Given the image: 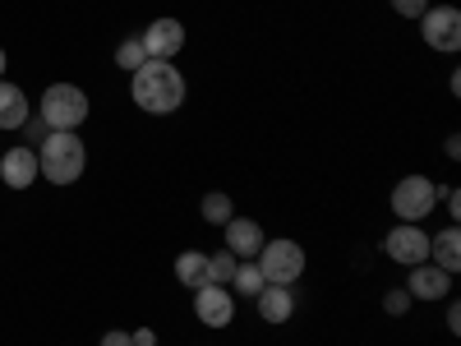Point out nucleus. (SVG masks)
<instances>
[{
	"label": "nucleus",
	"instance_id": "bb28decb",
	"mask_svg": "<svg viewBox=\"0 0 461 346\" xmlns=\"http://www.w3.org/2000/svg\"><path fill=\"white\" fill-rule=\"evenodd\" d=\"M447 328L461 332V305H447Z\"/></svg>",
	"mask_w": 461,
	"mask_h": 346
},
{
	"label": "nucleus",
	"instance_id": "39448f33",
	"mask_svg": "<svg viewBox=\"0 0 461 346\" xmlns=\"http://www.w3.org/2000/svg\"><path fill=\"white\" fill-rule=\"evenodd\" d=\"M438 199H443V189H438L429 176H402L397 189H393V213H397L402 222H425Z\"/></svg>",
	"mask_w": 461,
	"mask_h": 346
},
{
	"label": "nucleus",
	"instance_id": "aec40b11",
	"mask_svg": "<svg viewBox=\"0 0 461 346\" xmlns=\"http://www.w3.org/2000/svg\"><path fill=\"white\" fill-rule=\"evenodd\" d=\"M143 60H148V51H143V42H139V37H125V42L115 47V65H121V69H130V74H134Z\"/></svg>",
	"mask_w": 461,
	"mask_h": 346
},
{
	"label": "nucleus",
	"instance_id": "f257e3e1",
	"mask_svg": "<svg viewBox=\"0 0 461 346\" xmlns=\"http://www.w3.org/2000/svg\"><path fill=\"white\" fill-rule=\"evenodd\" d=\"M185 74L171 65V60H143L134 74H130V97L139 102V111L148 115H171L185 106Z\"/></svg>",
	"mask_w": 461,
	"mask_h": 346
},
{
	"label": "nucleus",
	"instance_id": "a878e982",
	"mask_svg": "<svg viewBox=\"0 0 461 346\" xmlns=\"http://www.w3.org/2000/svg\"><path fill=\"white\" fill-rule=\"evenodd\" d=\"M443 199H447V217L456 222V217H461V195H456V189H447V195H443Z\"/></svg>",
	"mask_w": 461,
	"mask_h": 346
},
{
	"label": "nucleus",
	"instance_id": "b1692460",
	"mask_svg": "<svg viewBox=\"0 0 461 346\" xmlns=\"http://www.w3.org/2000/svg\"><path fill=\"white\" fill-rule=\"evenodd\" d=\"M47 134H51V130H47V121H42V115H37V121H28V139H32V143H42Z\"/></svg>",
	"mask_w": 461,
	"mask_h": 346
},
{
	"label": "nucleus",
	"instance_id": "2eb2a0df",
	"mask_svg": "<svg viewBox=\"0 0 461 346\" xmlns=\"http://www.w3.org/2000/svg\"><path fill=\"white\" fill-rule=\"evenodd\" d=\"M19 125H28V93L0 79V130H19Z\"/></svg>",
	"mask_w": 461,
	"mask_h": 346
},
{
	"label": "nucleus",
	"instance_id": "1a4fd4ad",
	"mask_svg": "<svg viewBox=\"0 0 461 346\" xmlns=\"http://www.w3.org/2000/svg\"><path fill=\"white\" fill-rule=\"evenodd\" d=\"M194 314L203 328H230V319H236V296H230L226 287H199L194 291Z\"/></svg>",
	"mask_w": 461,
	"mask_h": 346
},
{
	"label": "nucleus",
	"instance_id": "5701e85b",
	"mask_svg": "<svg viewBox=\"0 0 461 346\" xmlns=\"http://www.w3.org/2000/svg\"><path fill=\"white\" fill-rule=\"evenodd\" d=\"M97 346H134V341H130V332L115 328V332H102V341H97Z\"/></svg>",
	"mask_w": 461,
	"mask_h": 346
},
{
	"label": "nucleus",
	"instance_id": "f8f14e48",
	"mask_svg": "<svg viewBox=\"0 0 461 346\" xmlns=\"http://www.w3.org/2000/svg\"><path fill=\"white\" fill-rule=\"evenodd\" d=\"M37 176H42V171H37V148H10L5 152V158H0V180H5L10 189H28Z\"/></svg>",
	"mask_w": 461,
	"mask_h": 346
},
{
	"label": "nucleus",
	"instance_id": "ddd939ff",
	"mask_svg": "<svg viewBox=\"0 0 461 346\" xmlns=\"http://www.w3.org/2000/svg\"><path fill=\"white\" fill-rule=\"evenodd\" d=\"M254 305H258V319H263V323H291V314H295L291 287H263V291L254 296Z\"/></svg>",
	"mask_w": 461,
	"mask_h": 346
},
{
	"label": "nucleus",
	"instance_id": "6e6552de",
	"mask_svg": "<svg viewBox=\"0 0 461 346\" xmlns=\"http://www.w3.org/2000/svg\"><path fill=\"white\" fill-rule=\"evenodd\" d=\"M139 42H143L148 60H176L180 47H185V23L180 19H152Z\"/></svg>",
	"mask_w": 461,
	"mask_h": 346
},
{
	"label": "nucleus",
	"instance_id": "4468645a",
	"mask_svg": "<svg viewBox=\"0 0 461 346\" xmlns=\"http://www.w3.org/2000/svg\"><path fill=\"white\" fill-rule=\"evenodd\" d=\"M429 263H438L443 273L456 278V268H461V231H456V222L443 226L438 236H429Z\"/></svg>",
	"mask_w": 461,
	"mask_h": 346
},
{
	"label": "nucleus",
	"instance_id": "f03ea898",
	"mask_svg": "<svg viewBox=\"0 0 461 346\" xmlns=\"http://www.w3.org/2000/svg\"><path fill=\"white\" fill-rule=\"evenodd\" d=\"M88 167V148L74 130H51L42 143H37V171H42L51 185H74Z\"/></svg>",
	"mask_w": 461,
	"mask_h": 346
},
{
	"label": "nucleus",
	"instance_id": "6ab92c4d",
	"mask_svg": "<svg viewBox=\"0 0 461 346\" xmlns=\"http://www.w3.org/2000/svg\"><path fill=\"white\" fill-rule=\"evenodd\" d=\"M236 254H230V250H217L212 259H208V282L212 287H230V278H236Z\"/></svg>",
	"mask_w": 461,
	"mask_h": 346
},
{
	"label": "nucleus",
	"instance_id": "0eeeda50",
	"mask_svg": "<svg viewBox=\"0 0 461 346\" xmlns=\"http://www.w3.org/2000/svg\"><path fill=\"white\" fill-rule=\"evenodd\" d=\"M383 254H388L393 263H402V268L425 263L429 259V231L420 222H402V226H393L388 236H383Z\"/></svg>",
	"mask_w": 461,
	"mask_h": 346
},
{
	"label": "nucleus",
	"instance_id": "393cba45",
	"mask_svg": "<svg viewBox=\"0 0 461 346\" xmlns=\"http://www.w3.org/2000/svg\"><path fill=\"white\" fill-rule=\"evenodd\" d=\"M130 341H134V346H158V332H152V328H139V332H130Z\"/></svg>",
	"mask_w": 461,
	"mask_h": 346
},
{
	"label": "nucleus",
	"instance_id": "a211bd4d",
	"mask_svg": "<svg viewBox=\"0 0 461 346\" xmlns=\"http://www.w3.org/2000/svg\"><path fill=\"white\" fill-rule=\"evenodd\" d=\"M230 287H236L240 296H258L267 282H263V273H258V263H254V259H240V263H236V278H230Z\"/></svg>",
	"mask_w": 461,
	"mask_h": 346
},
{
	"label": "nucleus",
	"instance_id": "9b49d317",
	"mask_svg": "<svg viewBox=\"0 0 461 346\" xmlns=\"http://www.w3.org/2000/svg\"><path fill=\"white\" fill-rule=\"evenodd\" d=\"M221 231H226V250L236 254V259H258V250H263V241H267L263 226H258L254 217H230Z\"/></svg>",
	"mask_w": 461,
	"mask_h": 346
},
{
	"label": "nucleus",
	"instance_id": "423d86ee",
	"mask_svg": "<svg viewBox=\"0 0 461 346\" xmlns=\"http://www.w3.org/2000/svg\"><path fill=\"white\" fill-rule=\"evenodd\" d=\"M420 37L434 51H461V10L456 5H429L420 14Z\"/></svg>",
	"mask_w": 461,
	"mask_h": 346
},
{
	"label": "nucleus",
	"instance_id": "f3484780",
	"mask_svg": "<svg viewBox=\"0 0 461 346\" xmlns=\"http://www.w3.org/2000/svg\"><path fill=\"white\" fill-rule=\"evenodd\" d=\"M203 222L208 226H226L230 217H236V204H230V195H221V189H212V195H203Z\"/></svg>",
	"mask_w": 461,
	"mask_h": 346
},
{
	"label": "nucleus",
	"instance_id": "cd10ccee",
	"mask_svg": "<svg viewBox=\"0 0 461 346\" xmlns=\"http://www.w3.org/2000/svg\"><path fill=\"white\" fill-rule=\"evenodd\" d=\"M0 79H5V47H0Z\"/></svg>",
	"mask_w": 461,
	"mask_h": 346
},
{
	"label": "nucleus",
	"instance_id": "412c9836",
	"mask_svg": "<svg viewBox=\"0 0 461 346\" xmlns=\"http://www.w3.org/2000/svg\"><path fill=\"white\" fill-rule=\"evenodd\" d=\"M383 310L402 319V314L411 310V296H406V287H397V291H388V296H383Z\"/></svg>",
	"mask_w": 461,
	"mask_h": 346
},
{
	"label": "nucleus",
	"instance_id": "4be33fe9",
	"mask_svg": "<svg viewBox=\"0 0 461 346\" xmlns=\"http://www.w3.org/2000/svg\"><path fill=\"white\" fill-rule=\"evenodd\" d=\"M393 10H397L402 19H420V14L429 10V0H393Z\"/></svg>",
	"mask_w": 461,
	"mask_h": 346
},
{
	"label": "nucleus",
	"instance_id": "20e7f679",
	"mask_svg": "<svg viewBox=\"0 0 461 346\" xmlns=\"http://www.w3.org/2000/svg\"><path fill=\"white\" fill-rule=\"evenodd\" d=\"M254 263H258V273H263L267 287H295L300 273H304V250L295 241H263Z\"/></svg>",
	"mask_w": 461,
	"mask_h": 346
},
{
	"label": "nucleus",
	"instance_id": "dca6fc26",
	"mask_svg": "<svg viewBox=\"0 0 461 346\" xmlns=\"http://www.w3.org/2000/svg\"><path fill=\"white\" fill-rule=\"evenodd\" d=\"M176 282H180V287H189V291L208 287V254H199V250H185V254L176 259Z\"/></svg>",
	"mask_w": 461,
	"mask_h": 346
},
{
	"label": "nucleus",
	"instance_id": "7ed1b4c3",
	"mask_svg": "<svg viewBox=\"0 0 461 346\" xmlns=\"http://www.w3.org/2000/svg\"><path fill=\"white\" fill-rule=\"evenodd\" d=\"M37 115L47 121V130H79L88 121V93L79 84H51L37 102Z\"/></svg>",
	"mask_w": 461,
	"mask_h": 346
},
{
	"label": "nucleus",
	"instance_id": "9d476101",
	"mask_svg": "<svg viewBox=\"0 0 461 346\" xmlns=\"http://www.w3.org/2000/svg\"><path fill=\"white\" fill-rule=\"evenodd\" d=\"M406 296L411 300H447L452 296V273H443L438 263H415L411 278H406Z\"/></svg>",
	"mask_w": 461,
	"mask_h": 346
}]
</instances>
